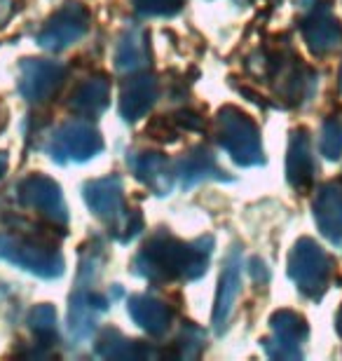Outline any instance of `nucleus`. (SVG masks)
<instances>
[{
  "instance_id": "obj_1",
  "label": "nucleus",
  "mask_w": 342,
  "mask_h": 361,
  "mask_svg": "<svg viewBox=\"0 0 342 361\" xmlns=\"http://www.w3.org/2000/svg\"><path fill=\"white\" fill-rule=\"evenodd\" d=\"M291 274L298 281V286L312 298H319L331 279V258L324 254L312 240H303L291 258Z\"/></svg>"
},
{
  "instance_id": "obj_2",
  "label": "nucleus",
  "mask_w": 342,
  "mask_h": 361,
  "mask_svg": "<svg viewBox=\"0 0 342 361\" xmlns=\"http://www.w3.org/2000/svg\"><path fill=\"white\" fill-rule=\"evenodd\" d=\"M314 216L322 233L331 242H342V180L322 185L314 202Z\"/></svg>"
},
{
  "instance_id": "obj_3",
  "label": "nucleus",
  "mask_w": 342,
  "mask_h": 361,
  "mask_svg": "<svg viewBox=\"0 0 342 361\" xmlns=\"http://www.w3.org/2000/svg\"><path fill=\"white\" fill-rule=\"evenodd\" d=\"M305 38L317 54L333 52L342 42V28L329 12H319L314 19L305 26Z\"/></svg>"
},
{
  "instance_id": "obj_4",
  "label": "nucleus",
  "mask_w": 342,
  "mask_h": 361,
  "mask_svg": "<svg viewBox=\"0 0 342 361\" xmlns=\"http://www.w3.org/2000/svg\"><path fill=\"white\" fill-rule=\"evenodd\" d=\"M291 178L295 180V183H305V180H310L312 176V160H310V143L307 139H303V136H298L293 141V150H291Z\"/></svg>"
},
{
  "instance_id": "obj_5",
  "label": "nucleus",
  "mask_w": 342,
  "mask_h": 361,
  "mask_svg": "<svg viewBox=\"0 0 342 361\" xmlns=\"http://www.w3.org/2000/svg\"><path fill=\"white\" fill-rule=\"evenodd\" d=\"M322 150L329 160H338L342 155V122L331 118L324 125V139H322Z\"/></svg>"
}]
</instances>
